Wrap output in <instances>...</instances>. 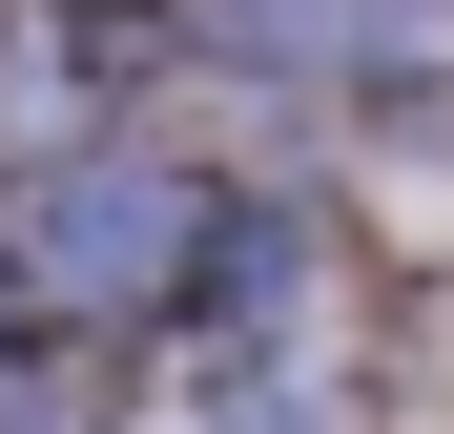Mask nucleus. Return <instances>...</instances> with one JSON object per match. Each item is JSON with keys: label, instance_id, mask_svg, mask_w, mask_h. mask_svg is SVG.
I'll list each match as a JSON object with an SVG mask.
<instances>
[]
</instances>
